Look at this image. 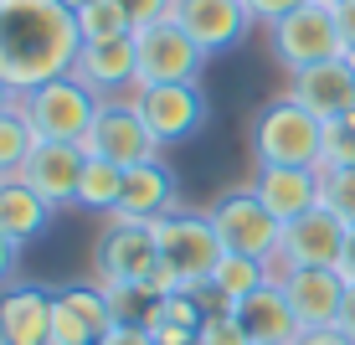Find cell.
Listing matches in <instances>:
<instances>
[{"label": "cell", "mask_w": 355, "mask_h": 345, "mask_svg": "<svg viewBox=\"0 0 355 345\" xmlns=\"http://www.w3.org/2000/svg\"><path fill=\"white\" fill-rule=\"evenodd\" d=\"M196 345H252V335L242 330L237 310H227V304H211L201 319V330H196Z\"/></svg>", "instance_id": "obj_27"}, {"label": "cell", "mask_w": 355, "mask_h": 345, "mask_svg": "<svg viewBox=\"0 0 355 345\" xmlns=\"http://www.w3.org/2000/svg\"><path fill=\"white\" fill-rule=\"evenodd\" d=\"M119 196H124V165H108V160H88L78 186V206L93 217H114Z\"/></svg>", "instance_id": "obj_24"}, {"label": "cell", "mask_w": 355, "mask_h": 345, "mask_svg": "<svg viewBox=\"0 0 355 345\" xmlns=\"http://www.w3.org/2000/svg\"><path fill=\"white\" fill-rule=\"evenodd\" d=\"M52 217H57V206H46L21 176L0 180V232H6V237H16L21 248H26V242H36L52 227Z\"/></svg>", "instance_id": "obj_22"}, {"label": "cell", "mask_w": 355, "mask_h": 345, "mask_svg": "<svg viewBox=\"0 0 355 345\" xmlns=\"http://www.w3.org/2000/svg\"><path fill=\"white\" fill-rule=\"evenodd\" d=\"M273 278L284 283L299 330H335L340 325V310H345V289H350V283L340 278L335 268H288V274H273Z\"/></svg>", "instance_id": "obj_14"}, {"label": "cell", "mask_w": 355, "mask_h": 345, "mask_svg": "<svg viewBox=\"0 0 355 345\" xmlns=\"http://www.w3.org/2000/svg\"><path fill=\"white\" fill-rule=\"evenodd\" d=\"M293 345H355V340L345 335V330H304Z\"/></svg>", "instance_id": "obj_34"}, {"label": "cell", "mask_w": 355, "mask_h": 345, "mask_svg": "<svg viewBox=\"0 0 355 345\" xmlns=\"http://www.w3.org/2000/svg\"><path fill=\"white\" fill-rule=\"evenodd\" d=\"M52 340L57 345H103V335L119 325L114 304L98 283H67V289H52Z\"/></svg>", "instance_id": "obj_13"}, {"label": "cell", "mask_w": 355, "mask_h": 345, "mask_svg": "<svg viewBox=\"0 0 355 345\" xmlns=\"http://www.w3.org/2000/svg\"><path fill=\"white\" fill-rule=\"evenodd\" d=\"M355 165V108L340 119H324V170Z\"/></svg>", "instance_id": "obj_28"}, {"label": "cell", "mask_w": 355, "mask_h": 345, "mask_svg": "<svg viewBox=\"0 0 355 345\" xmlns=\"http://www.w3.org/2000/svg\"><path fill=\"white\" fill-rule=\"evenodd\" d=\"M186 345H196V340H186Z\"/></svg>", "instance_id": "obj_42"}, {"label": "cell", "mask_w": 355, "mask_h": 345, "mask_svg": "<svg viewBox=\"0 0 355 345\" xmlns=\"http://www.w3.org/2000/svg\"><path fill=\"white\" fill-rule=\"evenodd\" d=\"M78 31L83 42H114V36H134V21L119 0H93L88 10H78Z\"/></svg>", "instance_id": "obj_26"}, {"label": "cell", "mask_w": 355, "mask_h": 345, "mask_svg": "<svg viewBox=\"0 0 355 345\" xmlns=\"http://www.w3.org/2000/svg\"><path fill=\"white\" fill-rule=\"evenodd\" d=\"M78 52V10H67L62 0H6L0 6V78L16 93L67 78Z\"/></svg>", "instance_id": "obj_1"}, {"label": "cell", "mask_w": 355, "mask_h": 345, "mask_svg": "<svg viewBox=\"0 0 355 345\" xmlns=\"http://www.w3.org/2000/svg\"><path fill=\"white\" fill-rule=\"evenodd\" d=\"M252 191L263 196V206L273 212L278 221H299L320 206L324 196V180L320 170H288V165H258V180Z\"/></svg>", "instance_id": "obj_20"}, {"label": "cell", "mask_w": 355, "mask_h": 345, "mask_svg": "<svg viewBox=\"0 0 355 345\" xmlns=\"http://www.w3.org/2000/svg\"><path fill=\"white\" fill-rule=\"evenodd\" d=\"M293 103H304L314 119H340L355 108V72L345 67V57H335V62H320V67H304L288 78V93Z\"/></svg>", "instance_id": "obj_19"}, {"label": "cell", "mask_w": 355, "mask_h": 345, "mask_svg": "<svg viewBox=\"0 0 355 345\" xmlns=\"http://www.w3.org/2000/svg\"><path fill=\"white\" fill-rule=\"evenodd\" d=\"M119 6H124V16L134 21V31H139V26H155V21H165L175 0H119Z\"/></svg>", "instance_id": "obj_30"}, {"label": "cell", "mask_w": 355, "mask_h": 345, "mask_svg": "<svg viewBox=\"0 0 355 345\" xmlns=\"http://www.w3.org/2000/svg\"><path fill=\"white\" fill-rule=\"evenodd\" d=\"M62 6H67V10H88L93 0H62Z\"/></svg>", "instance_id": "obj_39"}, {"label": "cell", "mask_w": 355, "mask_h": 345, "mask_svg": "<svg viewBox=\"0 0 355 345\" xmlns=\"http://www.w3.org/2000/svg\"><path fill=\"white\" fill-rule=\"evenodd\" d=\"M129 103L139 108V119L150 124V134L160 140V150L170 144H186L206 129L211 103H206L201 83H155V88H134Z\"/></svg>", "instance_id": "obj_8"}, {"label": "cell", "mask_w": 355, "mask_h": 345, "mask_svg": "<svg viewBox=\"0 0 355 345\" xmlns=\"http://www.w3.org/2000/svg\"><path fill=\"white\" fill-rule=\"evenodd\" d=\"M0 6H6V0H0Z\"/></svg>", "instance_id": "obj_43"}, {"label": "cell", "mask_w": 355, "mask_h": 345, "mask_svg": "<svg viewBox=\"0 0 355 345\" xmlns=\"http://www.w3.org/2000/svg\"><path fill=\"white\" fill-rule=\"evenodd\" d=\"M155 227V248H160V263L175 289H206L222 263V237H216L211 217L191 212V206H175L170 217L150 221Z\"/></svg>", "instance_id": "obj_3"}, {"label": "cell", "mask_w": 355, "mask_h": 345, "mask_svg": "<svg viewBox=\"0 0 355 345\" xmlns=\"http://www.w3.org/2000/svg\"><path fill=\"white\" fill-rule=\"evenodd\" d=\"M134 47H139V88H155V83H201L206 62H211L170 16L155 21V26H139Z\"/></svg>", "instance_id": "obj_10"}, {"label": "cell", "mask_w": 355, "mask_h": 345, "mask_svg": "<svg viewBox=\"0 0 355 345\" xmlns=\"http://www.w3.org/2000/svg\"><path fill=\"white\" fill-rule=\"evenodd\" d=\"M335 330H345V335L355 340V283L345 289V310H340V325H335Z\"/></svg>", "instance_id": "obj_37"}, {"label": "cell", "mask_w": 355, "mask_h": 345, "mask_svg": "<svg viewBox=\"0 0 355 345\" xmlns=\"http://www.w3.org/2000/svg\"><path fill=\"white\" fill-rule=\"evenodd\" d=\"M216 237H222V253H237V258H258V263H273L278 258V242H284V221L263 206V196L252 186H237V191H222L211 206Z\"/></svg>", "instance_id": "obj_6"}, {"label": "cell", "mask_w": 355, "mask_h": 345, "mask_svg": "<svg viewBox=\"0 0 355 345\" xmlns=\"http://www.w3.org/2000/svg\"><path fill=\"white\" fill-rule=\"evenodd\" d=\"M324 6H340V0H324Z\"/></svg>", "instance_id": "obj_41"}, {"label": "cell", "mask_w": 355, "mask_h": 345, "mask_svg": "<svg viewBox=\"0 0 355 345\" xmlns=\"http://www.w3.org/2000/svg\"><path fill=\"white\" fill-rule=\"evenodd\" d=\"M52 304L57 294L26 278L0 289V345H52Z\"/></svg>", "instance_id": "obj_18"}, {"label": "cell", "mask_w": 355, "mask_h": 345, "mask_svg": "<svg viewBox=\"0 0 355 345\" xmlns=\"http://www.w3.org/2000/svg\"><path fill=\"white\" fill-rule=\"evenodd\" d=\"M98 103H103V98H98L88 83H78L72 72L42 83V88H31V93H21V114L31 119L36 140H57V144H83V134H88L93 119H98Z\"/></svg>", "instance_id": "obj_7"}, {"label": "cell", "mask_w": 355, "mask_h": 345, "mask_svg": "<svg viewBox=\"0 0 355 345\" xmlns=\"http://www.w3.org/2000/svg\"><path fill=\"white\" fill-rule=\"evenodd\" d=\"M83 155L134 170V165H144V160L160 155V140L150 134V124L139 119V108H134L129 98H103L93 129L83 134Z\"/></svg>", "instance_id": "obj_9"}, {"label": "cell", "mask_w": 355, "mask_h": 345, "mask_svg": "<svg viewBox=\"0 0 355 345\" xmlns=\"http://www.w3.org/2000/svg\"><path fill=\"white\" fill-rule=\"evenodd\" d=\"M103 345H155V335H150V325H114L103 335Z\"/></svg>", "instance_id": "obj_33"}, {"label": "cell", "mask_w": 355, "mask_h": 345, "mask_svg": "<svg viewBox=\"0 0 355 345\" xmlns=\"http://www.w3.org/2000/svg\"><path fill=\"white\" fill-rule=\"evenodd\" d=\"M16 103H21V93H16V88H10V83H6V78H0V114H6V108H16Z\"/></svg>", "instance_id": "obj_38"}, {"label": "cell", "mask_w": 355, "mask_h": 345, "mask_svg": "<svg viewBox=\"0 0 355 345\" xmlns=\"http://www.w3.org/2000/svg\"><path fill=\"white\" fill-rule=\"evenodd\" d=\"M175 206H180V180H175V170L155 155V160H144V165L124 170V196H119V206H114L108 221H139V227H150V221L170 217Z\"/></svg>", "instance_id": "obj_16"}, {"label": "cell", "mask_w": 355, "mask_h": 345, "mask_svg": "<svg viewBox=\"0 0 355 345\" xmlns=\"http://www.w3.org/2000/svg\"><path fill=\"white\" fill-rule=\"evenodd\" d=\"M345 67H350V72H355V52H345Z\"/></svg>", "instance_id": "obj_40"}, {"label": "cell", "mask_w": 355, "mask_h": 345, "mask_svg": "<svg viewBox=\"0 0 355 345\" xmlns=\"http://www.w3.org/2000/svg\"><path fill=\"white\" fill-rule=\"evenodd\" d=\"M350 227L340 221L329 206H314L309 217L284 221V242H278V258L268 268L273 274H288V268H335L340 253H345Z\"/></svg>", "instance_id": "obj_11"}, {"label": "cell", "mask_w": 355, "mask_h": 345, "mask_svg": "<svg viewBox=\"0 0 355 345\" xmlns=\"http://www.w3.org/2000/svg\"><path fill=\"white\" fill-rule=\"evenodd\" d=\"M320 180H324L320 206H329L345 227H355V165H345V170H320Z\"/></svg>", "instance_id": "obj_29"}, {"label": "cell", "mask_w": 355, "mask_h": 345, "mask_svg": "<svg viewBox=\"0 0 355 345\" xmlns=\"http://www.w3.org/2000/svg\"><path fill=\"white\" fill-rule=\"evenodd\" d=\"M335 274L345 278V283H355V227H350V237H345V253H340V263H335Z\"/></svg>", "instance_id": "obj_36"}, {"label": "cell", "mask_w": 355, "mask_h": 345, "mask_svg": "<svg viewBox=\"0 0 355 345\" xmlns=\"http://www.w3.org/2000/svg\"><path fill=\"white\" fill-rule=\"evenodd\" d=\"M268 274L273 268L258 263V258H237V253H222V263H216L211 283H206V294H211V304H227V310H237L242 299H248L252 289H263Z\"/></svg>", "instance_id": "obj_23"}, {"label": "cell", "mask_w": 355, "mask_h": 345, "mask_svg": "<svg viewBox=\"0 0 355 345\" xmlns=\"http://www.w3.org/2000/svg\"><path fill=\"white\" fill-rule=\"evenodd\" d=\"M83 170H88V155L83 144H57V140H42L21 170V180L42 196L46 206H78V186H83Z\"/></svg>", "instance_id": "obj_17"}, {"label": "cell", "mask_w": 355, "mask_h": 345, "mask_svg": "<svg viewBox=\"0 0 355 345\" xmlns=\"http://www.w3.org/2000/svg\"><path fill=\"white\" fill-rule=\"evenodd\" d=\"M304 0H248V10H252V21L258 26H273V21H284L288 10H299Z\"/></svg>", "instance_id": "obj_31"}, {"label": "cell", "mask_w": 355, "mask_h": 345, "mask_svg": "<svg viewBox=\"0 0 355 345\" xmlns=\"http://www.w3.org/2000/svg\"><path fill=\"white\" fill-rule=\"evenodd\" d=\"M335 21H340V36H345V52H355V0H340Z\"/></svg>", "instance_id": "obj_35"}, {"label": "cell", "mask_w": 355, "mask_h": 345, "mask_svg": "<svg viewBox=\"0 0 355 345\" xmlns=\"http://www.w3.org/2000/svg\"><path fill=\"white\" fill-rule=\"evenodd\" d=\"M252 160L288 170H324V119H314L293 98H273L252 114Z\"/></svg>", "instance_id": "obj_2"}, {"label": "cell", "mask_w": 355, "mask_h": 345, "mask_svg": "<svg viewBox=\"0 0 355 345\" xmlns=\"http://www.w3.org/2000/svg\"><path fill=\"white\" fill-rule=\"evenodd\" d=\"M72 78L88 83L98 98H129L139 88V47L134 36H114V42H83Z\"/></svg>", "instance_id": "obj_15"}, {"label": "cell", "mask_w": 355, "mask_h": 345, "mask_svg": "<svg viewBox=\"0 0 355 345\" xmlns=\"http://www.w3.org/2000/svg\"><path fill=\"white\" fill-rule=\"evenodd\" d=\"M93 283H139L150 294H170L160 248H155V227H139V221H108L103 237L93 248Z\"/></svg>", "instance_id": "obj_4"}, {"label": "cell", "mask_w": 355, "mask_h": 345, "mask_svg": "<svg viewBox=\"0 0 355 345\" xmlns=\"http://www.w3.org/2000/svg\"><path fill=\"white\" fill-rule=\"evenodd\" d=\"M170 21H175L206 57L242 47L248 31L258 26L252 10H248V0H175V6H170Z\"/></svg>", "instance_id": "obj_12"}, {"label": "cell", "mask_w": 355, "mask_h": 345, "mask_svg": "<svg viewBox=\"0 0 355 345\" xmlns=\"http://www.w3.org/2000/svg\"><path fill=\"white\" fill-rule=\"evenodd\" d=\"M36 144H42V140H36L31 119L21 114V103H16V108H6V114H0V180L21 176Z\"/></svg>", "instance_id": "obj_25"}, {"label": "cell", "mask_w": 355, "mask_h": 345, "mask_svg": "<svg viewBox=\"0 0 355 345\" xmlns=\"http://www.w3.org/2000/svg\"><path fill=\"white\" fill-rule=\"evenodd\" d=\"M268 47H273L278 67H284L288 78L304 72V67H320V62L345 57V36H340L335 6H324V0H304L299 10H288L284 21L268 26Z\"/></svg>", "instance_id": "obj_5"}, {"label": "cell", "mask_w": 355, "mask_h": 345, "mask_svg": "<svg viewBox=\"0 0 355 345\" xmlns=\"http://www.w3.org/2000/svg\"><path fill=\"white\" fill-rule=\"evenodd\" d=\"M16 274H21V242L0 232V289H10V283H16Z\"/></svg>", "instance_id": "obj_32"}, {"label": "cell", "mask_w": 355, "mask_h": 345, "mask_svg": "<svg viewBox=\"0 0 355 345\" xmlns=\"http://www.w3.org/2000/svg\"><path fill=\"white\" fill-rule=\"evenodd\" d=\"M237 319H242V330L252 335V345H293L304 335L299 319H293V304H288L284 283H278L273 274H268L263 289H252L248 299L237 304Z\"/></svg>", "instance_id": "obj_21"}]
</instances>
